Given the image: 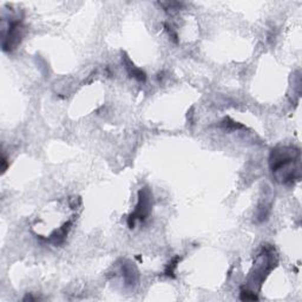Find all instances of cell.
Returning a JSON list of instances; mask_svg holds the SVG:
<instances>
[{
  "mask_svg": "<svg viewBox=\"0 0 302 302\" xmlns=\"http://www.w3.org/2000/svg\"><path fill=\"white\" fill-rule=\"evenodd\" d=\"M138 195H139V199H138L137 207L136 209H135L133 214L130 215L129 221H127L130 228H133L135 226L136 220L144 221L146 218H148L151 211V206H153V204H151V202H153V200H151L153 199V195H151V192L148 188L142 189Z\"/></svg>",
  "mask_w": 302,
  "mask_h": 302,
  "instance_id": "7a4b0ae2",
  "label": "cell"
},
{
  "mask_svg": "<svg viewBox=\"0 0 302 302\" xmlns=\"http://www.w3.org/2000/svg\"><path fill=\"white\" fill-rule=\"evenodd\" d=\"M180 260H181L180 257H175L171 261V263H169L168 268H166V270H165V274L168 275V276H172L174 277V273H175V269H176V267H177V263H179Z\"/></svg>",
  "mask_w": 302,
  "mask_h": 302,
  "instance_id": "5b68a950",
  "label": "cell"
},
{
  "mask_svg": "<svg viewBox=\"0 0 302 302\" xmlns=\"http://www.w3.org/2000/svg\"><path fill=\"white\" fill-rule=\"evenodd\" d=\"M241 300H257V296L255 295V293L253 292H243L241 293Z\"/></svg>",
  "mask_w": 302,
  "mask_h": 302,
  "instance_id": "8992f818",
  "label": "cell"
},
{
  "mask_svg": "<svg viewBox=\"0 0 302 302\" xmlns=\"http://www.w3.org/2000/svg\"><path fill=\"white\" fill-rule=\"evenodd\" d=\"M299 150L287 146L277 148L270 154V169L281 183L293 184L294 181L299 179V165H294V163H299Z\"/></svg>",
  "mask_w": 302,
  "mask_h": 302,
  "instance_id": "6da1fadb",
  "label": "cell"
},
{
  "mask_svg": "<svg viewBox=\"0 0 302 302\" xmlns=\"http://www.w3.org/2000/svg\"><path fill=\"white\" fill-rule=\"evenodd\" d=\"M123 274H124V281L126 282V285H134L136 282V269L133 266L126 263L123 266Z\"/></svg>",
  "mask_w": 302,
  "mask_h": 302,
  "instance_id": "277c9868",
  "label": "cell"
},
{
  "mask_svg": "<svg viewBox=\"0 0 302 302\" xmlns=\"http://www.w3.org/2000/svg\"><path fill=\"white\" fill-rule=\"evenodd\" d=\"M23 26L20 21H11L6 32L3 34V50L12 51L21 40Z\"/></svg>",
  "mask_w": 302,
  "mask_h": 302,
  "instance_id": "3957f363",
  "label": "cell"
}]
</instances>
